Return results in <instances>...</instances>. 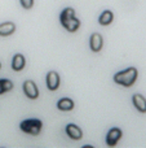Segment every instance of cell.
Here are the masks:
<instances>
[{
  "instance_id": "obj_1",
  "label": "cell",
  "mask_w": 146,
  "mask_h": 148,
  "mask_svg": "<svg viewBox=\"0 0 146 148\" xmlns=\"http://www.w3.org/2000/svg\"><path fill=\"white\" fill-rule=\"evenodd\" d=\"M59 21L64 25V27L70 33L76 31L80 26V21L75 17V10L72 8H65L59 16Z\"/></svg>"
},
{
  "instance_id": "obj_2",
  "label": "cell",
  "mask_w": 146,
  "mask_h": 148,
  "mask_svg": "<svg viewBox=\"0 0 146 148\" xmlns=\"http://www.w3.org/2000/svg\"><path fill=\"white\" fill-rule=\"evenodd\" d=\"M137 74H139V72H137L136 68H128V69L123 70V72L116 73L114 75V81H115V83L122 84V86L131 87L136 82Z\"/></svg>"
},
{
  "instance_id": "obj_3",
  "label": "cell",
  "mask_w": 146,
  "mask_h": 148,
  "mask_svg": "<svg viewBox=\"0 0 146 148\" xmlns=\"http://www.w3.org/2000/svg\"><path fill=\"white\" fill-rule=\"evenodd\" d=\"M21 130L25 131L26 134H31V135H38L40 133L41 127H43V123H41L40 120H36V118H32V120H25L21 122L20 125Z\"/></svg>"
},
{
  "instance_id": "obj_4",
  "label": "cell",
  "mask_w": 146,
  "mask_h": 148,
  "mask_svg": "<svg viewBox=\"0 0 146 148\" xmlns=\"http://www.w3.org/2000/svg\"><path fill=\"white\" fill-rule=\"evenodd\" d=\"M23 91H25L26 96L28 99H38L39 96V91H38V87L36 84L34 83L32 81H25L23 82Z\"/></svg>"
},
{
  "instance_id": "obj_5",
  "label": "cell",
  "mask_w": 146,
  "mask_h": 148,
  "mask_svg": "<svg viewBox=\"0 0 146 148\" xmlns=\"http://www.w3.org/2000/svg\"><path fill=\"white\" fill-rule=\"evenodd\" d=\"M120 138H122V130L118 127H114L106 135V144L109 147H114V146H116V143L119 142Z\"/></svg>"
},
{
  "instance_id": "obj_6",
  "label": "cell",
  "mask_w": 146,
  "mask_h": 148,
  "mask_svg": "<svg viewBox=\"0 0 146 148\" xmlns=\"http://www.w3.org/2000/svg\"><path fill=\"white\" fill-rule=\"evenodd\" d=\"M47 86L49 90L56 91L59 86V75L57 72H49L47 74Z\"/></svg>"
},
{
  "instance_id": "obj_7",
  "label": "cell",
  "mask_w": 146,
  "mask_h": 148,
  "mask_svg": "<svg viewBox=\"0 0 146 148\" xmlns=\"http://www.w3.org/2000/svg\"><path fill=\"white\" fill-rule=\"evenodd\" d=\"M91 49L93 52H100L101 48H102V44H103V39L101 36V34L98 33H93L91 35Z\"/></svg>"
},
{
  "instance_id": "obj_8",
  "label": "cell",
  "mask_w": 146,
  "mask_h": 148,
  "mask_svg": "<svg viewBox=\"0 0 146 148\" xmlns=\"http://www.w3.org/2000/svg\"><path fill=\"white\" fill-rule=\"evenodd\" d=\"M66 133H67V135L71 139H74V140H79L83 136V133H82V130H80V127L74 125V123H69V125L66 126Z\"/></svg>"
},
{
  "instance_id": "obj_9",
  "label": "cell",
  "mask_w": 146,
  "mask_h": 148,
  "mask_svg": "<svg viewBox=\"0 0 146 148\" xmlns=\"http://www.w3.org/2000/svg\"><path fill=\"white\" fill-rule=\"evenodd\" d=\"M132 101L137 110H140L141 113H146V99L141 94H135L132 96Z\"/></svg>"
},
{
  "instance_id": "obj_10",
  "label": "cell",
  "mask_w": 146,
  "mask_h": 148,
  "mask_svg": "<svg viewBox=\"0 0 146 148\" xmlns=\"http://www.w3.org/2000/svg\"><path fill=\"white\" fill-rule=\"evenodd\" d=\"M25 62H26V60H25V57H23V55H21V53L14 55V57H13V60H12L13 70H14V72H21V70L25 68Z\"/></svg>"
},
{
  "instance_id": "obj_11",
  "label": "cell",
  "mask_w": 146,
  "mask_h": 148,
  "mask_svg": "<svg viewBox=\"0 0 146 148\" xmlns=\"http://www.w3.org/2000/svg\"><path fill=\"white\" fill-rule=\"evenodd\" d=\"M14 30H16V25L13 22L0 23V36H8L14 33Z\"/></svg>"
},
{
  "instance_id": "obj_12",
  "label": "cell",
  "mask_w": 146,
  "mask_h": 148,
  "mask_svg": "<svg viewBox=\"0 0 146 148\" xmlns=\"http://www.w3.org/2000/svg\"><path fill=\"white\" fill-rule=\"evenodd\" d=\"M57 108L59 110H65V112H69V110L74 109V101L69 97H64L57 103Z\"/></svg>"
},
{
  "instance_id": "obj_13",
  "label": "cell",
  "mask_w": 146,
  "mask_h": 148,
  "mask_svg": "<svg viewBox=\"0 0 146 148\" xmlns=\"http://www.w3.org/2000/svg\"><path fill=\"white\" fill-rule=\"evenodd\" d=\"M113 20H114L113 12H111V10H105V12L101 13L100 18H98V22H100L102 26H107L113 22Z\"/></svg>"
},
{
  "instance_id": "obj_14",
  "label": "cell",
  "mask_w": 146,
  "mask_h": 148,
  "mask_svg": "<svg viewBox=\"0 0 146 148\" xmlns=\"http://www.w3.org/2000/svg\"><path fill=\"white\" fill-rule=\"evenodd\" d=\"M13 88V83L9 79H0V95Z\"/></svg>"
},
{
  "instance_id": "obj_15",
  "label": "cell",
  "mask_w": 146,
  "mask_h": 148,
  "mask_svg": "<svg viewBox=\"0 0 146 148\" xmlns=\"http://www.w3.org/2000/svg\"><path fill=\"white\" fill-rule=\"evenodd\" d=\"M20 1L25 9H30V8H32V5H34V0H20Z\"/></svg>"
},
{
  "instance_id": "obj_16",
  "label": "cell",
  "mask_w": 146,
  "mask_h": 148,
  "mask_svg": "<svg viewBox=\"0 0 146 148\" xmlns=\"http://www.w3.org/2000/svg\"><path fill=\"white\" fill-rule=\"evenodd\" d=\"M0 68H1V64H0Z\"/></svg>"
}]
</instances>
